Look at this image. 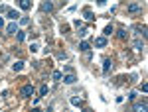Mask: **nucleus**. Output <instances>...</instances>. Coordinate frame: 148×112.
Segmentation results:
<instances>
[{
	"mask_svg": "<svg viewBox=\"0 0 148 112\" xmlns=\"http://www.w3.org/2000/svg\"><path fill=\"white\" fill-rule=\"evenodd\" d=\"M51 77H53L55 81H61V77H63V75L59 73V71H53V73H51Z\"/></svg>",
	"mask_w": 148,
	"mask_h": 112,
	"instance_id": "obj_19",
	"label": "nucleus"
},
{
	"mask_svg": "<svg viewBox=\"0 0 148 112\" xmlns=\"http://www.w3.org/2000/svg\"><path fill=\"white\" fill-rule=\"evenodd\" d=\"M30 6H32V4H30V0H20V8H22V10H28Z\"/></svg>",
	"mask_w": 148,
	"mask_h": 112,
	"instance_id": "obj_13",
	"label": "nucleus"
},
{
	"mask_svg": "<svg viewBox=\"0 0 148 112\" xmlns=\"http://www.w3.org/2000/svg\"><path fill=\"white\" fill-rule=\"evenodd\" d=\"M116 37H118V39H126V37H128L126 30H118V32H116Z\"/></svg>",
	"mask_w": 148,
	"mask_h": 112,
	"instance_id": "obj_12",
	"label": "nucleus"
},
{
	"mask_svg": "<svg viewBox=\"0 0 148 112\" xmlns=\"http://www.w3.org/2000/svg\"><path fill=\"white\" fill-rule=\"evenodd\" d=\"M8 18H12V20L16 22V20H20V14H18L16 10H8Z\"/></svg>",
	"mask_w": 148,
	"mask_h": 112,
	"instance_id": "obj_9",
	"label": "nucleus"
},
{
	"mask_svg": "<svg viewBox=\"0 0 148 112\" xmlns=\"http://www.w3.org/2000/svg\"><path fill=\"white\" fill-rule=\"evenodd\" d=\"M112 32H114V30H112V26H111V24H109V26L105 28V37H107V36H111Z\"/></svg>",
	"mask_w": 148,
	"mask_h": 112,
	"instance_id": "obj_18",
	"label": "nucleus"
},
{
	"mask_svg": "<svg viewBox=\"0 0 148 112\" xmlns=\"http://www.w3.org/2000/svg\"><path fill=\"white\" fill-rule=\"evenodd\" d=\"M6 32H8V34H14V32H18V24H16V22H12V24H8V28H6Z\"/></svg>",
	"mask_w": 148,
	"mask_h": 112,
	"instance_id": "obj_7",
	"label": "nucleus"
},
{
	"mask_svg": "<svg viewBox=\"0 0 148 112\" xmlns=\"http://www.w3.org/2000/svg\"><path fill=\"white\" fill-rule=\"evenodd\" d=\"M34 92H36V91H34L32 85H24V87L20 89V94H22V96H34Z\"/></svg>",
	"mask_w": 148,
	"mask_h": 112,
	"instance_id": "obj_1",
	"label": "nucleus"
},
{
	"mask_svg": "<svg viewBox=\"0 0 148 112\" xmlns=\"http://www.w3.org/2000/svg\"><path fill=\"white\" fill-rule=\"evenodd\" d=\"M12 69H14L16 73H18V71H22V69H24V61H16V63L12 65Z\"/></svg>",
	"mask_w": 148,
	"mask_h": 112,
	"instance_id": "obj_10",
	"label": "nucleus"
},
{
	"mask_svg": "<svg viewBox=\"0 0 148 112\" xmlns=\"http://www.w3.org/2000/svg\"><path fill=\"white\" fill-rule=\"evenodd\" d=\"M140 91H142V92H146V91H148V85H146V83H142V85H140Z\"/></svg>",
	"mask_w": 148,
	"mask_h": 112,
	"instance_id": "obj_22",
	"label": "nucleus"
},
{
	"mask_svg": "<svg viewBox=\"0 0 148 112\" xmlns=\"http://www.w3.org/2000/svg\"><path fill=\"white\" fill-rule=\"evenodd\" d=\"M47 92H49V89H47V85H41V89H39V98H41V96H45Z\"/></svg>",
	"mask_w": 148,
	"mask_h": 112,
	"instance_id": "obj_14",
	"label": "nucleus"
},
{
	"mask_svg": "<svg viewBox=\"0 0 148 112\" xmlns=\"http://www.w3.org/2000/svg\"><path fill=\"white\" fill-rule=\"evenodd\" d=\"M20 24L26 26V24H30V20H28V18H20Z\"/></svg>",
	"mask_w": 148,
	"mask_h": 112,
	"instance_id": "obj_21",
	"label": "nucleus"
},
{
	"mask_svg": "<svg viewBox=\"0 0 148 112\" xmlns=\"http://www.w3.org/2000/svg\"><path fill=\"white\" fill-rule=\"evenodd\" d=\"M47 112H49V110H47Z\"/></svg>",
	"mask_w": 148,
	"mask_h": 112,
	"instance_id": "obj_25",
	"label": "nucleus"
},
{
	"mask_svg": "<svg viewBox=\"0 0 148 112\" xmlns=\"http://www.w3.org/2000/svg\"><path fill=\"white\" fill-rule=\"evenodd\" d=\"M16 39H18V41H24V39H26V34H24L22 30H18V32H16Z\"/></svg>",
	"mask_w": 148,
	"mask_h": 112,
	"instance_id": "obj_15",
	"label": "nucleus"
},
{
	"mask_svg": "<svg viewBox=\"0 0 148 112\" xmlns=\"http://www.w3.org/2000/svg\"><path fill=\"white\" fill-rule=\"evenodd\" d=\"M134 112H148V102L146 100H138V102H134Z\"/></svg>",
	"mask_w": 148,
	"mask_h": 112,
	"instance_id": "obj_2",
	"label": "nucleus"
},
{
	"mask_svg": "<svg viewBox=\"0 0 148 112\" xmlns=\"http://www.w3.org/2000/svg\"><path fill=\"white\" fill-rule=\"evenodd\" d=\"M83 16H85V20H93V12H91V10H85Z\"/></svg>",
	"mask_w": 148,
	"mask_h": 112,
	"instance_id": "obj_17",
	"label": "nucleus"
},
{
	"mask_svg": "<svg viewBox=\"0 0 148 112\" xmlns=\"http://www.w3.org/2000/svg\"><path fill=\"white\" fill-rule=\"evenodd\" d=\"M71 104H73V106H79V104H81V98L73 96V98H71Z\"/></svg>",
	"mask_w": 148,
	"mask_h": 112,
	"instance_id": "obj_20",
	"label": "nucleus"
},
{
	"mask_svg": "<svg viewBox=\"0 0 148 112\" xmlns=\"http://www.w3.org/2000/svg\"><path fill=\"white\" fill-rule=\"evenodd\" d=\"M2 26H4V18H0V28H2Z\"/></svg>",
	"mask_w": 148,
	"mask_h": 112,
	"instance_id": "obj_23",
	"label": "nucleus"
},
{
	"mask_svg": "<svg viewBox=\"0 0 148 112\" xmlns=\"http://www.w3.org/2000/svg\"><path fill=\"white\" fill-rule=\"evenodd\" d=\"M61 79H63V83H65V85H73L75 81H77V77H75L73 73H67V75H63Z\"/></svg>",
	"mask_w": 148,
	"mask_h": 112,
	"instance_id": "obj_4",
	"label": "nucleus"
},
{
	"mask_svg": "<svg viewBox=\"0 0 148 112\" xmlns=\"http://www.w3.org/2000/svg\"><path fill=\"white\" fill-rule=\"evenodd\" d=\"M134 49H136V51L144 49V41H142V39H136V41H134Z\"/></svg>",
	"mask_w": 148,
	"mask_h": 112,
	"instance_id": "obj_11",
	"label": "nucleus"
},
{
	"mask_svg": "<svg viewBox=\"0 0 148 112\" xmlns=\"http://www.w3.org/2000/svg\"><path fill=\"white\" fill-rule=\"evenodd\" d=\"M140 10H142V6H140V4H128V12H132V14H134V12H140Z\"/></svg>",
	"mask_w": 148,
	"mask_h": 112,
	"instance_id": "obj_6",
	"label": "nucleus"
},
{
	"mask_svg": "<svg viewBox=\"0 0 148 112\" xmlns=\"http://www.w3.org/2000/svg\"><path fill=\"white\" fill-rule=\"evenodd\" d=\"M111 69H112V61L109 59V57H105V59H103V73L109 75V71H111Z\"/></svg>",
	"mask_w": 148,
	"mask_h": 112,
	"instance_id": "obj_3",
	"label": "nucleus"
},
{
	"mask_svg": "<svg viewBox=\"0 0 148 112\" xmlns=\"http://www.w3.org/2000/svg\"><path fill=\"white\" fill-rule=\"evenodd\" d=\"M95 45H97V47H107V37L105 36L95 37Z\"/></svg>",
	"mask_w": 148,
	"mask_h": 112,
	"instance_id": "obj_5",
	"label": "nucleus"
},
{
	"mask_svg": "<svg viewBox=\"0 0 148 112\" xmlns=\"http://www.w3.org/2000/svg\"><path fill=\"white\" fill-rule=\"evenodd\" d=\"M41 10H43V12H51V10H53V4H51V2H43V4H41Z\"/></svg>",
	"mask_w": 148,
	"mask_h": 112,
	"instance_id": "obj_8",
	"label": "nucleus"
},
{
	"mask_svg": "<svg viewBox=\"0 0 148 112\" xmlns=\"http://www.w3.org/2000/svg\"><path fill=\"white\" fill-rule=\"evenodd\" d=\"M79 51H89V43L87 41H81L79 43Z\"/></svg>",
	"mask_w": 148,
	"mask_h": 112,
	"instance_id": "obj_16",
	"label": "nucleus"
},
{
	"mask_svg": "<svg viewBox=\"0 0 148 112\" xmlns=\"http://www.w3.org/2000/svg\"><path fill=\"white\" fill-rule=\"evenodd\" d=\"M32 112H41V110H39V108H34V110H32Z\"/></svg>",
	"mask_w": 148,
	"mask_h": 112,
	"instance_id": "obj_24",
	"label": "nucleus"
}]
</instances>
